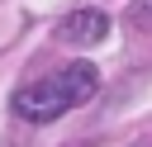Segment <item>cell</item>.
Returning <instances> with one entry per match:
<instances>
[{
  "label": "cell",
  "mask_w": 152,
  "mask_h": 147,
  "mask_svg": "<svg viewBox=\"0 0 152 147\" xmlns=\"http://www.w3.org/2000/svg\"><path fill=\"white\" fill-rule=\"evenodd\" d=\"M95 90H100L95 62H66V66H57V71L19 85L14 90V114L28 119V123H52V119L71 114L76 104L95 100Z\"/></svg>",
  "instance_id": "1"
},
{
  "label": "cell",
  "mask_w": 152,
  "mask_h": 147,
  "mask_svg": "<svg viewBox=\"0 0 152 147\" xmlns=\"http://www.w3.org/2000/svg\"><path fill=\"white\" fill-rule=\"evenodd\" d=\"M57 33H62L66 43H76V47H95V43L109 38V14H104V9H76V14L62 19Z\"/></svg>",
  "instance_id": "2"
}]
</instances>
